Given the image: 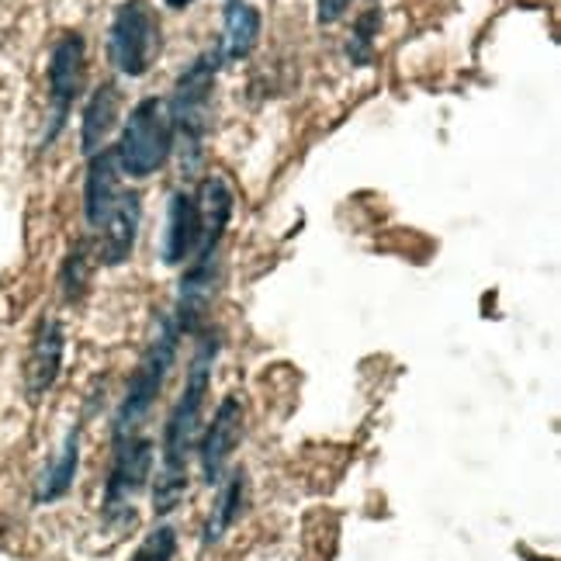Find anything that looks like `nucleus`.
<instances>
[{"instance_id":"obj_1","label":"nucleus","mask_w":561,"mask_h":561,"mask_svg":"<svg viewBox=\"0 0 561 561\" xmlns=\"http://www.w3.org/2000/svg\"><path fill=\"white\" fill-rule=\"evenodd\" d=\"M222 354V333L205 327L194 336V354L184 371V388L170 409L163 423V440H160V468L153 482V513L170 516L187 492V465L198 450L202 437V420H205V402L215 375V360Z\"/></svg>"},{"instance_id":"obj_2","label":"nucleus","mask_w":561,"mask_h":561,"mask_svg":"<svg viewBox=\"0 0 561 561\" xmlns=\"http://www.w3.org/2000/svg\"><path fill=\"white\" fill-rule=\"evenodd\" d=\"M219 70H222V53L219 46H211L187 62L178 73L170 98H163L170 128H174V149L181 157L184 181H198L205 170V139L211 133V98H215Z\"/></svg>"},{"instance_id":"obj_3","label":"nucleus","mask_w":561,"mask_h":561,"mask_svg":"<svg viewBox=\"0 0 561 561\" xmlns=\"http://www.w3.org/2000/svg\"><path fill=\"white\" fill-rule=\"evenodd\" d=\"M178 354H181V330H178V322L170 319V312H163L157 319V330L146 354L139 357L136 371L128 375L125 396L112 416V440L142 434V426L149 423V416H153V409H157L160 392L167 388L170 371H174Z\"/></svg>"},{"instance_id":"obj_4","label":"nucleus","mask_w":561,"mask_h":561,"mask_svg":"<svg viewBox=\"0 0 561 561\" xmlns=\"http://www.w3.org/2000/svg\"><path fill=\"white\" fill-rule=\"evenodd\" d=\"M122 178L146 181L160 174L174 153V128H170L167 101L163 98H142L133 112H128L122 136L112 146Z\"/></svg>"},{"instance_id":"obj_5","label":"nucleus","mask_w":561,"mask_h":561,"mask_svg":"<svg viewBox=\"0 0 561 561\" xmlns=\"http://www.w3.org/2000/svg\"><path fill=\"white\" fill-rule=\"evenodd\" d=\"M107 62L128 80H139L153 70L163 49V25L149 0H122L107 25Z\"/></svg>"},{"instance_id":"obj_6","label":"nucleus","mask_w":561,"mask_h":561,"mask_svg":"<svg viewBox=\"0 0 561 561\" xmlns=\"http://www.w3.org/2000/svg\"><path fill=\"white\" fill-rule=\"evenodd\" d=\"M157 465V444L146 434L112 440V468L104 474L101 516L107 524L136 520V495L149 485V474Z\"/></svg>"},{"instance_id":"obj_7","label":"nucleus","mask_w":561,"mask_h":561,"mask_svg":"<svg viewBox=\"0 0 561 561\" xmlns=\"http://www.w3.org/2000/svg\"><path fill=\"white\" fill-rule=\"evenodd\" d=\"M83 88H88V42H83L80 32H62L53 42L49 67H46L49 115H46V128H42V146L46 149L62 136Z\"/></svg>"},{"instance_id":"obj_8","label":"nucleus","mask_w":561,"mask_h":561,"mask_svg":"<svg viewBox=\"0 0 561 561\" xmlns=\"http://www.w3.org/2000/svg\"><path fill=\"white\" fill-rule=\"evenodd\" d=\"M222 280V253L215 256H194L184 264V274L178 280V301L170 319L178 322L181 336H198L208 327L211 298Z\"/></svg>"},{"instance_id":"obj_9","label":"nucleus","mask_w":561,"mask_h":561,"mask_svg":"<svg viewBox=\"0 0 561 561\" xmlns=\"http://www.w3.org/2000/svg\"><path fill=\"white\" fill-rule=\"evenodd\" d=\"M243 440V402L236 396H226L215 405V416L208 426H202L198 437V465H202V479L205 485H219L226 479V468L236 455V447Z\"/></svg>"},{"instance_id":"obj_10","label":"nucleus","mask_w":561,"mask_h":561,"mask_svg":"<svg viewBox=\"0 0 561 561\" xmlns=\"http://www.w3.org/2000/svg\"><path fill=\"white\" fill-rule=\"evenodd\" d=\"M202 247V208L194 191L178 187L167 198V226L160 243V261L167 267H184Z\"/></svg>"},{"instance_id":"obj_11","label":"nucleus","mask_w":561,"mask_h":561,"mask_svg":"<svg viewBox=\"0 0 561 561\" xmlns=\"http://www.w3.org/2000/svg\"><path fill=\"white\" fill-rule=\"evenodd\" d=\"M139 226H142V194L139 191H125L118 194V205L112 208V215L104 219V226L98 229V264L101 267H122L133 261L136 253V240H139Z\"/></svg>"},{"instance_id":"obj_12","label":"nucleus","mask_w":561,"mask_h":561,"mask_svg":"<svg viewBox=\"0 0 561 561\" xmlns=\"http://www.w3.org/2000/svg\"><path fill=\"white\" fill-rule=\"evenodd\" d=\"M62 357H67V330H62V322L53 316L38 319L32 347H28V360H25L28 399H42L53 392V385L59 381V371H62Z\"/></svg>"},{"instance_id":"obj_13","label":"nucleus","mask_w":561,"mask_h":561,"mask_svg":"<svg viewBox=\"0 0 561 561\" xmlns=\"http://www.w3.org/2000/svg\"><path fill=\"white\" fill-rule=\"evenodd\" d=\"M122 181L125 178L112 146H104L101 153L88 157V174H83V222H88V229L98 232L104 226V219L118 205Z\"/></svg>"},{"instance_id":"obj_14","label":"nucleus","mask_w":561,"mask_h":561,"mask_svg":"<svg viewBox=\"0 0 561 561\" xmlns=\"http://www.w3.org/2000/svg\"><path fill=\"white\" fill-rule=\"evenodd\" d=\"M80 434H83V423H73L67 434H62L59 447L53 450V458L42 465L35 489H32L35 506H53L70 495L77 471H80Z\"/></svg>"},{"instance_id":"obj_15","label":"nucleus","mask_w":561,"mask_h":561,"mask_svg":"<svg viewBox=\"0 0 561 561\" xmlns=\"http://www.w3.org/2000/svg\"><path fill=\"white\" fill-rule=\"evenodd\" d=\"M194 198H198V208H202V247L194 256L222 253V240H226L232 211H236V194H232L229 181L219 178V174H208V178L198 181ZM194 256H191V261H194Z\"/></svg>"},{"instance_id":"obj_16","label":"nucleus","mask_w":561,"mask_h":561,"mask_svg":"<svg viewBox=\"0 0 561 561\" xmlns=\"http://www.w3.org/2000/svg\"><path fill=\"white\" fill-rule=\"evenodd\" d=\"M122 118V88L115 80H104L91 91L88 104H83V115H80V153L83 157H94L107 146L112 133L118 128Z\"/></svg>"},{"instance_id":"obj_17","label":"nucleus","mask_w":561,"mask_h":561,"mask_svg":"<svg viewBox=\"0 0 561 561\" xmlns=\"http://www.w3.org/2000/svg\"><path fill=\"white\" fill-rule=\"evenodd\" d=\"M261 32H264V18L253 4L247 0H226L222 8V42H219V53L229 62H240L250 59L253 49L261 46Z\"/></svg>"},{"instance_id":"obj_18","label":"nucleus","mask_w":561,"mask_h":561,"mask_svg":"<svg viewBox=\"0 0 561 561\" xmlns=\"http://www.w3.org/2000/svg\"><path fill=\"white\" fill-rule=\"evenodd\" d=\"M247 495H250L247 471L243 468L229 471V479L219 482V495H215L211 513H208V520L202 527V548L219 545L222 537L236 527V520H240L243 510H247Z\"/></svg>"},{"instance_id":"obj_19","label":"nucleus","mask_w":561,"mask_h":561,"mask_svg":"<svg viewBox=\"0 0 561 561\" xmlns=\"http://www.w3.org/2000/svg\"><path fill=\"white\" fill-rule=\"evenodd\" d=\"M91 267H94L91 240H77L70 247V253L62 256V264H59V295H62V301H70V306L83 301V295H88V288H91Z\"/></svg>"},{"instance_id":"obj_20","label":"nucleus","mask_w":561,"mask_h":561,"mask_svg":"<svg viewBox=\"0 0 561 561\" xmlns=\"http://www.w3.org/2000/svg\"><path fill=\"white\" fill-rule=\"evenodd\" d=\"M378 28H381V11L368 8L354 18V28L347 38V59L354 67H371L375 62V46H378Z\"/></svg>"},{"instance_id":"obj_21","label":"nucleus","mask_w":561,"mask_h":561,"mask_svg":"<svg viewBox=\"0 0 561 561\" xmlns=\"http://www.w3.org/2000/svg\"><path fill=\"white\" fill-rule=\"evenodd\" d=\"M174 558H178V530L163 524L142 537V545L128 561H174Z\"/></svg>"},{"instance_id":"obj_22","label":"nucleus","mask_w":561,"mask_h":561,"mask_svg":"<svg viewBox=\"0 0 561 561\" xmlns=\"http://www.w3.org/2000/svg\"><path fill=\"white\" fill-rule=\"evenodd\" d=\"M354 0H316V21L319 25H336V21L347 18Z\"/></svg>"},{"instance_id":"obj_23","label":"nucleus","mask_w":561,"mask_h":561,"mask_svg":"<svg viewBox=\"0 0 561 561\" xmlns=\"http://www.w3.org/2000/svg\"><path fill=\"white\" fill-rule=\"evenodd\" d=\"M163 4H167V8H174V11H184V8L194 4V0H163Z\"/></svg>"},{"instance_id":"obj_24","label":"nucleus","mask_w":561,"mask_h":561,"mask_svg":"<svg viewBox=\"0 0 561 561\" xmlns=\"http://www.w3.org/2000/svg\"><path fill=\"white\" fill-rule=\"evenodd\" d=\"M0 534H4V524H0Z\"/></svg>"}]
</instances>
